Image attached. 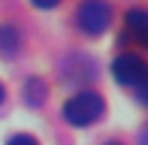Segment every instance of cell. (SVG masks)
I'll return each mask as SVG.
<instances>
[{
  "mask_svg": "<svg viewBox=\"0 0 148 145\" xmlns=\"http://www.w3.org/2000/svg\"><path fill=\"white\" fill-rule=\"evenodd\" d=\"M103 112H106V100L97 91H79V94H73L70 100L64 103V118L73 127H88Z\"/></svg>",
  "mask_w": 148,
  "mask_h": 145,
  "instance_id": "cell-1",
  "label": "cell"
},
{
  "mask_svg": "<svg viewBox=\"0 0 148 145\" xmlns=\"http://www.w3.org/2000/svg\"><path fill=\"white\" fill-rule=\"evenodd\" d=\"M76 21H79V27H82V34L100 36L112 24V6L106 3V0H85V3L79 6Z\"/></svg>",
  "mask_w": 148,
  "mask_h": 145,
  "instance_id": "cell-2",
  "label": "cell"
},
{
  "mask_svg": "<svg viewBox=\"0 0 148 145\" xmlns=\"http://www.w3.org/2000/svg\"><path fill=\"white\" fill-rule=\"evenodd\" d=\"M112 72H115V79L124 88H142L145 82V61L139 55H133V51H127V55L115 57V64H112Z\"/></svg>",
  "mask_w": 148,
  "mask_h": 145,
  "instance_id": "cell-3",
  "label": "cell"
},
{
  "mask_svg": "<svg viewBox=\"0 0 148 145\" xmlns=\"http://www.w3.org/2000/svg\"><path fill=\"white\" fill-rule=\"evenodd\" d=\"M127 30H130V36L136 39L139 45H145V39H148V15L142 9H130L127 12Z\"/></svg>",
  "mask_w": 148,
  "mask_h": 145,
  "instance_id": "cell-4",
  "label": "cell"
},
{
  "mask_svg": "<svg viewBox=\"0 0 148 145\" xmlns=\"http://www.w3.org/2000/svg\"><path fill=\"white\" fill-rule=\"evenodd\" d=\"M42 97H45V85L39 82V79H30V82L24 85V103H30V106H42Z\"/></svg>",
  "mask_w": 148,
  "mask_h": 145,
  "instance_id": "cell-5",
  "label": "cell"
},
{
  "mask_svg": "<svg viewBox=\"0 0 148 145\" xmlns=\"http://www.w3.org/2000/svg\"><path fill=\"white\" fill-rule=\"evenodd\" d=\"M15 49H18L15 27H0V51H3V55H15Z\"/></svg>",
  "mask_w": 148,
  "mask_h": 145,
  "instance_id": "cell-6",
  "label": "cell"
},
{
  "mask_svg": "<svg viewBox=\"0 0 148 145\" xmlns=\"http://www.w3.org/2000/svg\"><path fill=\"white\" fill-rule=\"evenodd\" d=\"M6 145H39V142L33 139V136H27V133H18V136H12Z\"/></svg>",
  "mask_w": 148,
  "mask_h": 145,
  "instance_id": "cell-7",
  "label": "cell"
},
{
  "mask_svg": "<svg viewBox=\"0 0 148 145\" xmlns=\"http://www.w3.org/2000/svg\"><path fill=\"white\" fill-rule=\"evenodd\" d=\"M33 6H36V9H55V6L60 3V0H30Z\"/></svg>",
  "mask_w": 148,
  "mask_h": 145,
  "instance_id": "cell-8",
  "label": "cell"
},
{
  "mask_svg": "<svg viewBox=\"0 0 148 145\" xmlns=\"http://www.w3.org/2000/svg\"><path fill=\"white\" fill-rule=\"evenodd\" d=\"M3 97H6V91H3V85H0V103H3Z\"/></svg>",
  "mask_w": 148,
  "mask_h": 145,
  "instance_id": "cell-9",
  "label": "cell"
},
{
  "mask_svg": "<svg viewBox=\"0 0 148 145\" xmlns=\"http://www.w3.org/2000/svg\"><path fill=\"white\" fill-rule=\"evenodd\" d=\"M106 145H121V142H106Z\"/></svg>",
  "mask_w": 148,
  "mask_h": 145,
  "instance_id": "cell-10",
  "label": "cell"
}]
</instances>
